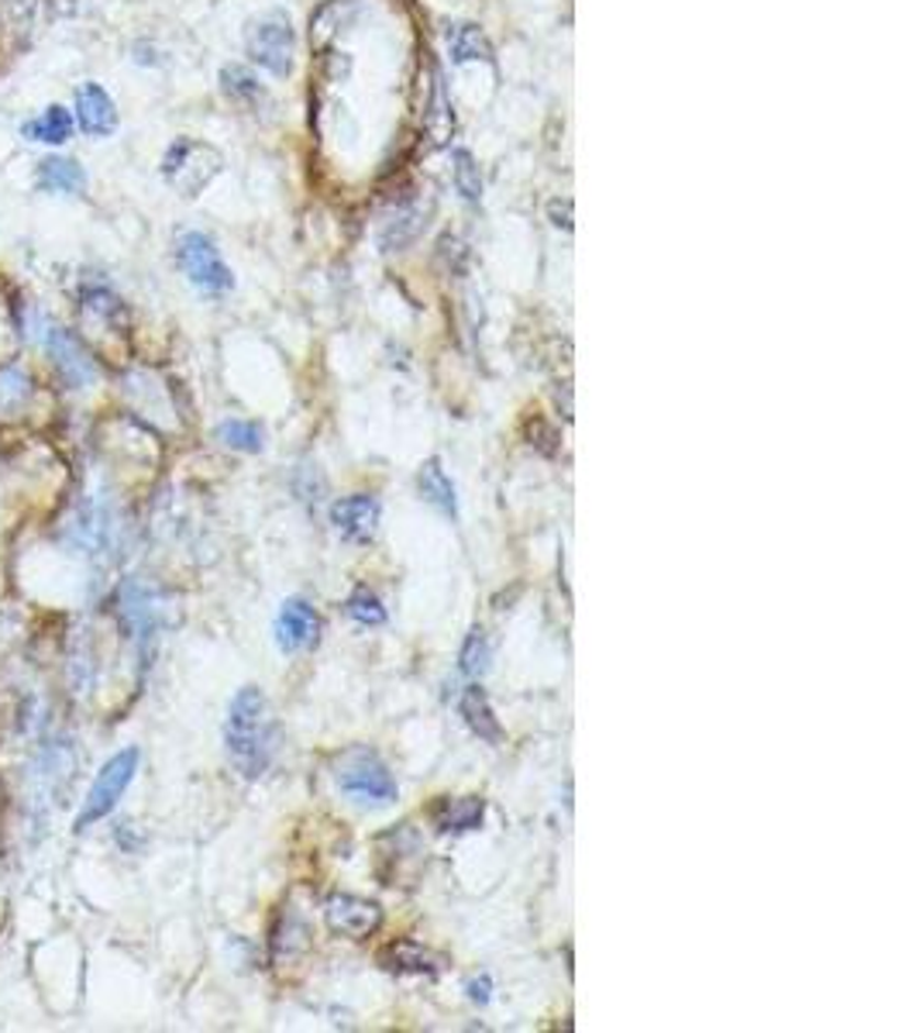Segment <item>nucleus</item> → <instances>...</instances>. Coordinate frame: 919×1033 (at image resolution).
Instances as JSON below:
<instances>
[{
    "label": "nucleus",
    "instance_id": "nucleus-1",
    "mask_svg": "<svg viewBox=\"0 0 919 1033\" xmlns=\"http://www.w3.org/2000/svg\"><path fill=\"white\" fill-rule=\"evenodd\" d=\"M224 752L242 779H262L276 755V717L262 689L245 686L235 692L224 717Z\"/></svg>",
    "mask_w": 919,
    "mask_h": 1033
},
{
    "label": "nucleus",
    "instance_id": "nucleus-2",
    "mask_svg": "<svg viewBox=\"0 0 919 1033\" xmlns=\"http://www.w3.org/2000/svg\"><path fill=\"white\" fill-rule=\"evenodd\" d=\"M176 266L187 276V282L193 290H200L203 297H224L227 290H235V273L224 263V255L217 248V242L208 235V231L187 227L176 235L172 245Z\"/></svg>",
    "mask_w": 919,
    "mask_h": 1033
},
{
    "label": "nucleus",
    "instance_id": "nucleus-3",
    "mask_svg": "<svg viewBox=\"0 0 919 1033\" xmlns=\"http://www.w3.org/2000/svg\"><path fill=\"white\" fill-rule=\"evenodd\" d=\"M335 782L351 799V803L369 807V810L390 807L396 799V792H400L393 771L386 768V762H382L376 752H369V747H351L348 755H341L338 771H335Z\"/></svg>",
    "mask_w": 919,
    "mask_h": 1033
},
{
    "label": "nucleus",
    "instance_id": "nucleus-4",
    "mask_svg": "<svg viewBox=\"0 0 919 1033\" xmlns=\"http://www.w3.org/2000/svg\"><path fill=\"white\" fill-rule=\"evenodd\" d=\"M138 765H142L138 747H121L117 755H111L104 765H100L97 779H93V786H90V792L83 799V807H80V813H76V820H72V834H83V831H90L93 823H100L104 817L114 813V807L121 803V796L127 792V786L135 782Z\"/></svg>",
    "mask_w": 919,
    "mask_h": 1033
},
{
    "label": "nucleus",
    "instance_id": "nucleus-5",
    "mask_svg": "<svg viewBox=\"0 0 919 1033\" xmlns=\"http://www.w3.org/2000/svg\"><path fill=\"white\" fill-rule=\"evenodd\" d=\"M42 348L48 355V366H53L56 379L66 390H90L100 379V362L83 342L80 331H72L66 324H48L42 334Z\"/></svg>",
    "mask_w": 919,
    "mask_h": 1033
},
{
    "label": "nucleus",
    "instance_id": "nucleus-6",
    "mask_svg": "<svg viewBox=\"0 0 919 1033\" xmlns=\"http://www.w3.org/2000/svg\"><path fill=\"white\" fill-rule=\"evenodd\" d=\"M245 48H248V59L259 69H266L272 76H290L293 73V48H296L290 18L283 11H269L266 18L251 21Z\"/></svg>",
    "mask_w": 919,
    "mask_h": 1033
},
{
    "label": "nucleus",
    "instance_id": "nucleus-7",
    "mask_svg": "<svg viewBox=\"0 0 919 1033\" xmlns=\"http://www.w3.org/2000/svg\"><path fill=\"white\" fill-rule=\"evenodd\" d=\"M69 111L76 121V135L87 138V142H108L117 135V127H121L117 100L100 80L76 84L72 97H69Z\"/></svg>",
    "mask_w": 919,
    "mask_h": 1033
},
{
    "label": "nucleus",
    "instance_id": "nucleus-8",
    "mask_svg": "<svg viewBox=\"0 0 919 1033\" xmlns=\"http://www.w3.org/2000/svg\"><path fill=\"white\" fill-rule=\"evenodd\" d=\"M32 190L42 197L80 200L90 193V169L83 159H76L66 148L45 152L32 166Z\"/></svg>",
    "mask_w": 919,
    "mask_h": 1033
},
{
    "label": "nucleus",
    "instance_id": "nucleus-9",
    "mask_svg": "<svg viewBox=\"0 0 919 1033\" xmlns=\"http://www.w3.org/2000/svg\"><path fill=\"white\" fill-rule=\"evenodd\" d=\"M203 159L214 163V159H221V155H217L211 145H203V142H197V138L180 135V138H176V142L162 152L159 176L166 179L169 187L180 190V193L197 197V193L214 179V169H200Z\"/></svg>",
    "mask_w": 919,
    "mask_h": 1033
},
{
    "label": "nucleus",
    "instance_id": "nucleus-10",
    "mask_svg": "<svg viewBox=\"0 0 919 1033\" xmlns=\"http://www.w3.org/2000/svg\"><path fill=\"white\" fill-rule=\"evenodd\" d=\"M18 138L24 145H38L45 152H56V148H69L80 135H76V121H72L69 103L48 100L35 114L18 121Z\"/></svg>",
    "mask_w": 919,
    "mask_h": 1033
},
{
    "label": "nucleus",
    "instance_id": "nucleus-11",
    "mask_svg": "<svg viewBox=\"0 0 919 1033\" xmlns=\"http://www.w3.org/2000/svg\"><path fill=\"white\" fill-rule=\"evenodd\" d=\"M324 920L330 934L348 937V941H366L382 926V910L379 902L362 899V896H330L324 902Z\"/></svg>",
    "mask_w": 919,
    "mask_h": 1033
},
{
    "label": "nucleus",
    "instance_id": "nucleus-12",
    "mask_svg": "<svg viewBox=\"0 0 919 1033\" xmlns=\"http://www.w3.org/2000/svg\"><path fill=\"white\" fill-rule=\"evenodd\" d=\"M317 637H321V617H317V610L311 603L293 597V600H287L283 607H279V613H276V644H279V652H290V655L293 652H306V648H314Z\"/></svg>",
    "mask_w": 919,
    "mask_h": 1033
},
{
    "label": "nucleus",
    "instance_id": "nucleus-13",
    "mask_svg": "<svg viewBox=\"0 0 919 1033\" xmlns=\"http://www.w3.org/2000/svg\"><path fill=\"white\" fill-rule=\"evenodd\" d=\"M330 524L335 531L351 541V545H369L376 537V527H379V503L376 497L369 493H355V497H345L330 507Z\"/></svg>",
    "mask_w": 919,
    "mask_h": 1033
},
{
    "label": "nucleus",
    "instance_id": "nucleus-14",
    "mask_svg": "<svg viewBox=\"0 0 919 1033\" xmlns=\"http://www.w3.org/2000/svg\"><path fill=\"white\" fill-rule=\"evenodd\" d=\"M80 314L87 318V321H97V324H104V327H121L124 321H127V307H124V300L114 293V287L108 279H93V276H87L83 282H80Z\"/></svg>",
    "mask_w": 919,
    "mask_h": 1033
},
{
    "label": "nucleus",
    "instance_id": "nucleus-15",
    "mask_svg": "<svg viewBox=\"0 0 919 1033\" xmlns=\"http://www.w3.org/2000/svg\"><path fill=\"white\" fill-rule=\"evenodd\" d=\"M486 817V799L482 796H458V799H441L434 807V826L441 834H469L482 826Z\"/></svg>",
    "mask_w": 919,
    "mask_h": 1033
},
{
    "label": "nucleus",
    "instance_id": "nucleus-16",
    "mask_svg": "<svg viewBox=\"0 0 919 1033\" xmlns=\"http://www.w3.org/2000/svg\"><path fill=\"white\" fill-rule=\"evenodd\" d=\"M458 713L466 717L469 731H472L479 741H486V744H503V723H500L496 710L490 707V696L482 692L479 686H469V689L462 692V703H458Z\"/></svg>",
    "mask_w": 919,
    "mask_h": 1033
},
{
    "label": "nucleus",
    "instance_id": "nucleus-17",
    "mask_svg": "<svg viewBox=\"0 0 919 1033\" xmlns=\"http://www.w3.org/2000/svg\"><path fill=\"white\" fill-rule=\"evenodd\" d=\"M417 489L421 497L434 507L441 510L445 516H458V493H455V482L448 479L441 458H427L417 473Z\"/></svg>",
    "mask_w": 919,
    "mask_h": 1033
},
{
    "label": "nucleus",
    "instance_id": "nucleus-18",
    "mask_svg": "<svg viewBox=\"0 0 919 1033\" xmlns=\"http://www.w3.org/2000/svg\"><path fill=\"white\" fill-rule=\"evenodd\" d=\"M382 968H390L396 975H438L441 962L434 958L427 947H421L417 941H396L382 951Z\"/></svg>",
    "mask_w": 919,
    "mask_h": 1033
},
{
    "label": "nucleus",
    "instance_id": "nucleus-19",
    "mask_svg": "<svg viewBox=\"0 0 919 1033\" xmlns=\"http://www.w3.org/2000/svg\"><path fill=\"white\" fill-rule=\"evenodd\" d=\"M217 84H221V93L232 103H238V108H255V103L266 100V87L259 84V76L242 63H227L217 76Z\"/></svg>",
    "mask_w": 919,
    "mask_h": 1033
},
{
    "label": "nucleus",
    "instance_id": "nucleus-20",
    "mask_svg": "<svg viewBox=\"0 0 919 1033\" xmlns=\"http://www.w3.org/2000/svg\"><path fill=\"white\" fill-rule=\"evenodd\" d=\"M448 56L455 66L462 63H493V45L475 24H451L448 29Z\"/></svg>",
    "mask_w": 919,
    "mask_h": 1033
},
{
    "label": "nucleus",
    "instance_id": "nucleus-21",
    "mask_svg": "<svg viewBox=\"0 0 919 1033\" xmlns=\"http://www.w3.org/2000/svg\"><path fill=\"white\" fill-rule=\"evenodd\" d=\"M217 442H221L224 448H232V452H248V455H255V452H262L266 434H262V427L255 424V421L232 418V421H221V424H217Z\"/></svg>",
    "mask_w": 919,
    "mask_h": 1033
},
{
    "label": "nucleus",
    "instance_id": "nucleus-22",
    "mask_svg": "<svg viewBox=\"0 0 919 1033\" xmlns=\"http://www.w3.org/2000/svg\"><path fill=\"white\" fill-rule=\"evenodd\" d=\"M38 11V0H0V38H18L32 32V21Z\"/></svg>",
    "mask_w": 919,
    "mask_h": 1033
},
{
    "label": "nucleus",
    "instance_id": "nucleus-23",
    "mask_svg": "<svg viewBox=\"0 0 919 1033\" xmlns=\"http://www.w3.org/2000/svg\"><path fill=\"white\" fill-rule=\"evenodd\" d=\"M32 397V376L21 366H0V413H18Z\"/></svg>",
    "mask_w": 919,
    "mask_h": 1033
},
{
    "label": "nucleus",
    "instance_id": "nucleus-24",
    "mask_svg": "<svg viewBox=\"0 0 919 1033\" xmlns=\"http://www.w3.org/2000/svg\"><path fill=\"white\" fill-rule=\"evenodd\" d=\"M345 613L355 620V624H362V627L386 624V607H382V600L376 597V592H369V589L351 592V597L345 600Z\"/></svg>",
    "mask_w": 919,
    "mask_h": 1033
},
{
    "label": "nucleus",
    "instance_id": "nucleus-25",
    "mask_svg": "<svg viewBox=\"0 0 919 1033\" xmlns=\"http://www.w3.org/2000/svg\"><path fill=\"white\" fill-rule=\"evenodd\" d=\"M451 163H455V190L462 193L469 203H475L482 197V176H479V166L472 159V152L466 148H455L451 152Z\"/></svg>",
    "mask_w": 919,
    "mask_h": 1033
},
{
    "label": "nucleus",
    "instance_id": "nucleus-26",
    "mask_svg": "<svg viewBox=\"0 0 919 1033\" xmlns=\"http://www.w3.org/2000/svg\"><path fill=\"white\" fill-rule=\"evenodd\" d=\"M490 658H493L490 637H486V631H482V627H475L466 637V644H462V671H466V676H472V679H479L482 671L490 668Z\"/></svg>",
    "mask_w": 919,
    "mask_h": 1033
},
{
    "label": "nucleus",
    "instance_id": "nucleus-27",
    "mask_svg": "<svg viewBox=\"0 0 919 1033\" xmlns=\"http://www.w3.org/2000/svg\"><path fill=\"white\" fill-rule=\"evenodd\" d=\"M132 59H135L138 66H159V63H162L159 52L152 48L148 42H135V45H132Z\"/></svg>",
    "mask_w": 919,
    "mask_h": 1033
},
{
    "label": "nucleus",
    "instance_id": "nucleus-28",
    "mask_svg": "<svg viewBox=\"0 0 919 1033\" xmlns=\"http://www.w3.org/2000/svg\"><path fill=\"white\" fill-rule=\"evenodd\" d=\"M469 996H472L475 1002H490V978H482V981H469Z\"/></svg>",
    "mask_w": 919,
    "mask_h": 1033
}]
</instances>
